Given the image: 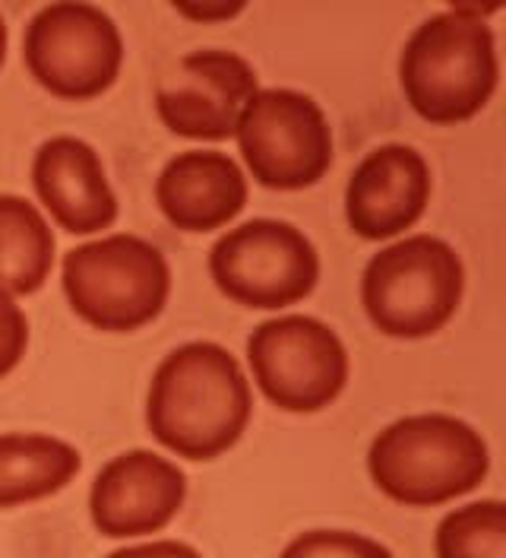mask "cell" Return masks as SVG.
<instances>
[{
    "mask_svg": "<svg viewBox=\"0 0 506 558\" xmlns=\"http://www.w3.org/2000/svg\"><path fill=\"white\" fill-rule=\"evenodd\" d=\"M156 201L174 229L212 232L229 226L247 207V178L225 153L187 149L162 169Z\"/></svg>",
    "mask_w": 506,
    "mask_h": 558,
    "instance_id": "14",
    "label": "cell"
},
{
    "mask_svg": "<svg viewBox=\"0 0 506 558\" xmlns=\"http://www.w3.org/2000/svg\"><path fill=\"white\" fill-rule=\"evenodd\" d=\"M23 58L41 89L83 102L114 86L124 64V38L101 7L61 0L41 7L26 26Z\"/></svg>",
    "mask_w": 506,
    "mask_h": 558,
    "instance_id": "6",
    "label": "cell"
},
{
    "mask_svg": "<svg viewBox=\"0 0 506 558\" xmlns=\"http://www.w3.org/2000/svg\"><path fill=\"white\" fill-rule=\"evenodd\" d=\"M434 546L437 558H506V505L484 498L449 511Z\"/></svg>",
    "mask_w": 506,
    "mask_h": 558,
    "instance_id": "17",
    "label": "cell"
},
{
    "mask_svg": "<svg viewBox=\"0 0 506 558\" xmlns=\"http://www.w3.org/2000/svg\"><path fill=\"white\" fill-rule=\"evenodd\" d=\"M108 558H202L194 546L187 543H177V539H152V543H143V546H127V549H118Z\"/></svg>",
    "mask_w": 506,
    "mask_h": 558,
    "instance_id": "20",
    "label": "cell"
},
{
    "mask_svg": "<svg viewBox=\"0 0 506 558\" xmlns=\"http://www.w3.org/2000/svg\"><path fill=\"white\" fill-rule=\"evenodd\" d=\"M61 282L70 308L89 327L131 333L169 305L171 267L152 242L118 232L67 251Z\"/></svg>",
    "mask_w": 506,
    "mask_h": 558,
    "instance_id": "4",
    "label": "cell"
},
{
    "mask_svg": "<svg viewBox=\"0 0 506 558\" xmlns=\"http://www.w3.org/2000/svg\"><path fill=\"white\" fill-rule=\"evenodd\" d=\"M257 387L285 413H320L348 384V349L338 333L307 314H282L247 340Z\"/></svg>",
    "mask_w": 506,
    "mask_h": 558,
    "instance_id": "8",
    "label": "cell"
},
{
    "mask_svg": "<svg viewBox=\"0 0 506 558\" xmlns=\"http://www.w3.org/2000/svg\"><path fill=\"white\" fill-rule=\"evenodd\" d=\"M279 558H393V553L383 543L351 530H307L295 536Z\"/></svg>",
    "mask_w": 506,
    "mask_h": 558,
    "instance_id": "18",
    "label": "cell"
},
{
    "mask_svg": "<svg viewBox=\"0 0 506 558\" xmlns=\"http://www.w3.org/2000/svg\"><path fill=\"white\" fill-rule=\"evenodd\" d=\"M54 232L41 209L16 194H0V292L33 295L54 267Z\"/></svg>",
    "mask_w": 506,
    "mask_h": 558,
    "instance_id": "16",
    "label": "cell"
},
{
    "mask_svg": "<svg viewBox=\"0 0 506 558\" xmlns=\"http://www.w3.org/2000/svg\"><path fill=\"white\" fill-rule=\"evenodd\" d=\"M254 413L250 381L235 355L197 340L169 352L149 384L146 425L177 457L215 460L235 448Z\"/></svg>",
    "mask_w": 506,
    "mask_h": 558,
    "instance_id": "1",
    "label": "cell"
},
{
    "mask_svg": "<svg viewBox=\"0 0 506 558\" xmlns=\"http://www.w3.org/2000/svg\"><path fill=\"white\" fill-rule=\"evenodd\" d=\"M33 184L51 219L73 235L111 229L118 197L108 184L101 156L79 137H51L33 159Z\"/></svg>",
    "mask_w": 506,
    "mask_h": 558,
    "instance_id": "13",
    "label": "cell"
},
{
    "mask_svg": "<svg viewBox=\"0 0 506 558\" xmlns=\"http://www.w3.org/2000/svg\"><path fill=\"white\" fill-rule=\"evenodd\" d=\"M237 146L257 184L313 187L333 166V131L323 108L295 89H260L237 121Z\"/></svg>",
    "mask_w": 506,
    "mask_h": 558,
    "instance_id": "9",
    "label": "cell"
},
{
    "mask_svg": "<svg viewBox=\"0 0 506 558\" xmlns=\"http://www.w3.org/2000/svg\"><path fill=\"white\" fill-rule=\"evenodd\" d=\"M29 347V320L23 308L0 292V378H7L26 355Z\"/></svg>",
    "mask_w": 506,
    "mask_h": 558,
    "instance_id": "19",
    "label": "cell"
},
{
    "mask_svg": "<svg viewBox=\"0 0 506 558\" xmlns=\"http://www.w3.org/2000/svg\"><path fill=\"white\" fill-rule=\"evenodd\" d=\"M174 10L187 20L197 23H222V20H235L237 13L247 10V3H174Z\"/></svg>",
    "mask_w": 506,
    "mask_h": 558,
    "instance_id": "21",
    "label": "cell"
},
{
    "mask_svg": "<svg viewBox=\"0 0 506 558\" xmlns=\"http://www.w3.org/2000/svg\"><path fill=\"white\" fill-rule=\"evenodd\" d=\"M260 93L257 70L235 51H194L159 83L156 108L171 134L187 140L235 137L247 102Z\"/></svg>",
    "mask_w": 506,
    "mask_h": 558,
    "instance_id": "10",
    "label": "cell"
},
{
    "mask_svg": "<svg viewBox=\"0 0 506 558\" xmlns=\"http://www.w3.org/2000/svg\"><path fill=\"white\" fill-rule=\"evenodd\" d=\"M466 267L434 235H411L373 254L361 277V302L371 324L396 340H424L459 312Z\"/></svg>",
    "mask_w": 506,
    "mask_h": 558,
    "instance_id": "5",
    "label": "cell"
},
{
    "mask_svg": "<svg viewBox=\"0 0 506 558\" xmlns=\"http://www.w3.org/2000/svg\"><path fill=\"white\" fill-rule=\"evenodd\" d=\"M431 187V166L415 146L383 143L348 178L345 219L368 242L396 239L424 216Z\"/></svg>",
    "mask_w": 506,
    "mask_h": 558,
    "instance_id": "12",
    "label": "cell"
},
{
    "mask_svg": "<svg viewBox=\"0 0 506 558\" xmlns=\"http://www.w3.org/2000/svg\"><path fill=\"white\" fill-rule=\"evenodd\" d=\"M79 451L54 435H0V508L41 501L79 473Z\"/></svg>",
    "mask_w": 506,
    "mask_h": 558,
    "instance_id": "15",
    "label": "cell"
},
{
    "mask_svg": "<svg viewBox=\"0 0 506 558\" xmlns=\"http://www.w3.org/2000/svg\"><path fill=\"white\" fill-rule=\"evenodd\" d=\"M3 61H7V23L0 16V68H3Z\"/></svg>",
    "mask_w": 506,
    "mask_h": 558,
    "instance_id": "22",
    "label": "cell"
},
{
    "mask_svg": "<svg viewBox=\"0 0 506 558\" xmlns=\"http://www.w3.org/2000/svg\"><path fill=\"white\" fill-rule=\"evenodd\" d=\"M187 498V476L169 457L121 453L101 466L89 492V514L101 536L131 539L165 530Z\"/></svg>",
    "mask_w": 506,
    "mask_h": 558,
    "instance_id": "11",
    "label": "cell"
},
{
    "mask_svg": "<svg viewBox=\"0 0 506 558\" xmlns=\"http://www.w3.org/2000/svg\"><path fill=\"white\" fill-rule=\"evenodd\" d=\"M491 453L469 422L446 413L396 418L373 438L368 473L386 498L434 508L481 486Z\"/></svg>",
    "mask_w": 506,
    "mask_h": 558,
    "instance_id": "3",
    "label": "cell"
},
{
    "mask_svg": "<svg viewBox=\"0 0 506 558\" xmlns=\"http://www.w3.org/2000/svg\"><path fill=\"white\" fill-rule=\"evenodd\" d=\"M494 10L453 7L424 20L405 41L399 83L411 111L431 124H462L491 102L501 61L488 26Z\"/></svg>",
    "mask_w": 506,
    "mask_h": 558,
    "instance_id": "2",
    "label": "cell"
},
{
    "mask_svg": "<svg viewBox=\"0 0 506 558\" xmlns=\"http://www.w3.org/2000/svg\"><path fill=\"white\" fill-rule=\"evenodd\" d=\"M209 274L219 292L237 305L275 312L317 289L320 254L298 226L250 219L212 244Z\"/></svg>",
    "mask_w": 506,
    "mask_h": 558,
    "instance_id": "7",
    "label": "cell"
}]
</instances>
